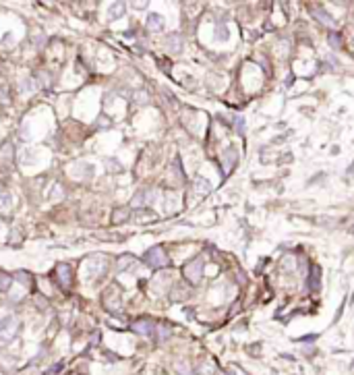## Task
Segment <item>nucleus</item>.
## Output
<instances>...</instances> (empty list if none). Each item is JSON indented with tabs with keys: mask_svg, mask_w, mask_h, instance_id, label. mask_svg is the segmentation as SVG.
Instances as JSON below:
<instances>
[{
	"mask_svg": "<svg viewBox=\"0 0 354 375\" xmlns=\"http://www.w3.org/2000/svg\"><path fill=\"white\" fill-rule=\"evenodd\" d=\"M145 261H147V265H153V268H161V265L168 263V257L164 253V249L153 247V249H149V251L145 253Z\"/></svg>",
	"mask_w": 354,
	"mask_h": 375,
	"instance_id": "obj_1",
	"label": "nucleus"
},
{
	"mask_svg": "<svg viewBox=\"0 0 354 375\" xmlns=\"http://www.w3.org/2000/svg\"><path fill=\"white\" fill-rule=\"evenodd\" d=\"M201 268H203L201 257H197L195 261H191L187 268H184V274H187V278L191 282H199V278H201Z\"/></svg>",
	"mask_w": 354,
	"mask_h": 375,
	"instance_id": "obj_2",
	"label": "nucleus"
},
{
	"mask_svg": "<svg viewBox=\"0 0 354 375\" xmlns=\"http://www.w3.org/2000/svg\"><path fill=\"white\" fill-rule=\"evenodd\" d=\"M147 27L151 31H161V29H164V19H161L160 15H149V17H147Z\"/></svg>",
	"mask_w": 354,
	"mask_h": 375,
	"instance_id": "obj_3",
	"label": "nucleus"
},
{
	"mask_svg": "<svg viewBox=\"0 0 354 375\" xmlns=\"http://www.w3.org/2000/svg\"><path fill=\"white\" fill-rule=\"evenodd\" d=\"M151 327H153L151 322H139V324H135V330H137V332H141V334H149V332H151Z\"/></svg>",
	"mask_w": 354,
	"mask_h": 375,
	"instance_id": "obj_4",
	"label": "nucleus"
},
{
	"mask_svg": "<svg viewBox=\"0 0 354 375\" xmlns=\"http://www.w3.org/2000/svg\"><path fill=\"white\" fill-rule=\"evenodd\" d=\"M120 13H125V6H122V4H114L112 9H110V17H112V19H118Z\"/></svg>",
	"mask_w": 354,
	"mask_h": 375,
	"instance_id": "obj_5",
	"label": "nucleus"
},
{
	"mask_svg": "<svg viewBox=\"0 0 354 375\" xmlns=\"http://www.w3.org/2000/svg\"><path fill=\"white\" fill-rule=\"evenodd\" d=\"M9 284H11L9 276H0V290H6V288H9Z\"/></svg>",
	"mask_w": 354,
	"mask_h": 375,
	"instance_id": "obj_6",
	"label": "nucleus"
}]
</instances>
